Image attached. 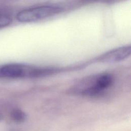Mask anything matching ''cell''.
<instances>
[{"mask_svg":"<svg viewBox=\"0 0 131 131\" xmlns=\"http://www.w3.org/2000/svg\"><path fill=\"white\" fill-rule=\"evenodd\" d=\"M11 119L15 122L21 123L24 122L26 119V114L21 110L14 109L10 114Z\"/></svg>","mask_w":131,"mask_h":131,"instance_id":"5","label":"cell"},{"mask_svg":"<svg viewBox=\"0 0 131 131\" xmlns=\"http://www.w3.org/2000/svg\"><path fill=\"white\" fill-rule=\"evenodd\" d=\"M12 21L11 17L5 14H0V28H4L10 24Z\"/></svg>","mask_w":131,"mask_h":131,"instance_id":"6","label":"cell"},{"mask_svg":"<svg viewBox=\"0 0 131 131\" xmlns=\"http://www.w3.org/2000/svg\"><path fill=\"white\" fill-rule=\"evenodd\" d=\"M55 70L53 68L13 63L2 67L0 68V76L11 78H36L49 75L54 73Z\"/></svg>","mask_w":131,"mask_h":131,"instance_id":"2","label":"cell"},{"mask_svg":"<svg viewBox=\"0 0 131 131\" xmlns=\"http://www.w3.org/2000/svg\"><path fill=\"white\" fill-rule=\"evenodd\" d=\"M3 119V115H2V114L0 113V121L2 120Z\"/></svg>","mask_w":131,"mask_h":131,"instance_id":"7","label":"cell"},{"mask_svg":"<svg viewBox=\"0 0 131 131\" xmlns=\"http://www.w3.org/2000/svg\"><path fill=\"white\" fill-rule=\"evenodd\" d=\"M113 76L107 73L89 75L81 78L71 89L72 93L83 96H97L108 90L113 84Z\"/></svg>","mask_w":131,"mask_h":131,"instance_id":"1","label":"cell"},{"mask_svg":"<svg viewBox=\"0 0 131 131\" xmlns=\"http://www.w3.org/2000/svg\"><path fill=\"white\" fill-rule=\"evenodd\" d=\"M130 45L118 47L101 54L98 58V60L105 63L121 61L130 56Z\"/></svg>","mask_w":131,"mask_h":131,"instance_id":"4","label":"cell"},{"mask_svg":"<svg viewBox=\"0 0 131 131\" xmlns=\"http://www.w3.org/2000/svg\"><path fill=\"white\" fill-rule=\"evenodd\" d=\"M62 11L63 8L58 6H39L19 11L16 15V18L21 23H31L53 16Z\"/></svg>","mask_w":131,"mask_h":131,"instance_id":"3","label":"cell"}]
</instances>
